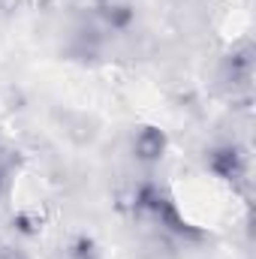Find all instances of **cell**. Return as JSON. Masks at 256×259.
I'll return each instance as SVG.
<instances>
[{
	"label": "cell",
	"instance_id": "cell-2",
	"mask_svg": "<svg viewBox=\"0 0 256 259\" xmlns=\"http://www.w3.org/2000/svg\"><path fill=\"white\" fill-rule=\"evenodd\" d=\"M100 15L106 18V24L112 27V30H124L130 27V21H133V9H130L127 3H106L103 9H100Z\"/></svg>",
	"mask_w": 256,
	"mask_h": 259
},
{
	"label": "cell",
	"instance_id": "cell-4",
	"mask_svg": "<svg viewBox=\"0 0 256 259\" xmlns=\"http://www.w3.org/2000/svg\"><path fill=\"white\" fill-rule=\"evenodd\" d=\"M0 259H27L21 250H15V247H3L0 250Z\"/></svg>",
	"mask_w": 256,
	"mask_h": 259
},
{
	"label": "cell",
	"instance_id": "cell-3",
	"mask_svg": "<svg viewBox=\"0 0 256 259\" xmlns=\"http://www.w3.org/2000/svg\"><path fill=\"white\" fill-rule=\"evenodd\" d=\"M211 166H214V172H220L223 178H238V172H241V157H238L235 151H217L214 160H211Z\"/></svg>",
	"mask_w": 256,
	"mask_h": 259
},
{
	"label": "cell",
	"instance_id": "cell-5",
	"mask_svg": "<svg viewBox=\"0 0 256 259\" xmlns=\"http://www.w3.org/2000/svg\"><path fill=\"white\" fill-rule=\"evenodd\" d=\"M3 190H6V166L0 163V193H3Z\"/></svg>",
	"mask_w": 256,
	"mask_h": 259
},
{
	"label": "cell",
	"instance_id": "cell-1",
	"mask_svg": "<svg viewBox=\"0 0 256 259\" xmlns=\"http://www.w3.org/2000/svg\"><path fill=\"white\" fill-rule=\"evenodd\" d=\"M163 148H166V136L154 127H145L136 139H133V151H136V157L145 160V163L160 160V157H163Z\"/></svg>",
	"mask_w": 256,
	"mask_h": 259
}]
</instances>
